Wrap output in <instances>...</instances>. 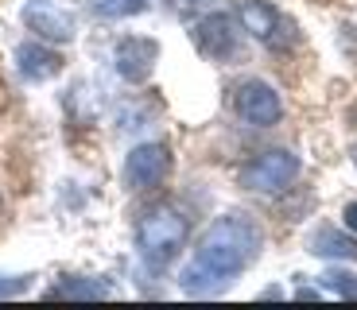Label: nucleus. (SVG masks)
Returning a JSON list of instances; mask_svg holds the SVG:
<instances>
[{
	"instance_id": "obj_15",
	"label": "nucleus",
	"mask_w": 357,
	"mask_h": 310,
	"mask_svg": "<svg viewBox=\"0 0 357 310\" xmlns=\"http://www.w3.org/2000/svg\"><path fill=\"white\" fill-rule=\"evenodd\" d=\"M27 275H0V299H12V295H20V291H27Z\"/></svg>"
},
{
	"instance_id": "obj_6",
	"label": "nucleus",
	"mask_w": 357,
	"mask_h": 310,
	"mask_svg": "<svg viewBox=\"0 0 357 310\" xmlns=\"http://www.w3.org/2000/svg\"><path fill=\"white\" fill-rule=\"evenodd\" d=\"M237 16H241L245 31H249L252 39H260L264 47H276L280 51V47H287L295 39V27L287 24L268 0H241V4H237Z\"/></svg>"
},
{
	"instance_id": "obj_3",
	"label": "nucleus",
	"mask_w": 357,
	"mask_h": 310,
	"mask_svg": "<svg viewBox=\"0 0 357 310\" xmlns=\"http://www.w3.org/2000/svg\"><path fill=\"white\" fill-rule=\"evenodd\" d=\"M299 178V155L284 148H272L257 160H249L241 167V186L245 190H257V194H280Z\"/></svg>"
},
{
	"instance_id": "obj_11",
	"label": "nucleus",
	"mask_w": 357,
	"mask_h": 310,
	"mask_svg": "<svg viewBox=\"0 0 357 310\" xmlns=\"http://www.w3.org/2000/svg\"><path fill=\"white\" fill-rule=\"evenodd\" d=\"M307 248H311L314 256L357 260V240H354V237H342L338 229H331V225H322V229H314V233H311V240H307Z\"/></svg>"
},
{
	"instance_id": "obj_4",
	"label": "nucleus",
	"mask_w": 357,
	"mask_h": 310,
	"mask_svg": "<svg viewBox=\"0 0 357 310\" xmlns=\"http://www.w3.org/2000/svg\"><path fill=\"white\" fill-rule=\"evenodd\" d=\"M233 109H237V116H241L245 124H252V128H272V124L284 116V105H280V93L268 82L260 78H249L237 86V93H233Z\"/></svg>"
},
{
	"instance_id": "obj_5",
	"label": "nucleus",
	"mask_w": 357,
	"mask_h": 310,
	"mask_svg": "<svg viewBox=\"0 0 357 310\" xmlns=\"http://www.w3.org/2000/svg\"><path fill=\"white\" fill-rule=\"evenodd\" d=\"M24 24L27 31H36L43 43H70L78 36V20L70 8H63L59 0H27L24 4Z\"/></svg>"
},
{
	"instance_id": "obj_14",
	"label": "nucleus",
	"mask_w": 357,
	"mask_h": 310,
	"mask_svg": "<svg viewBox=\"0 0 357 310\" xmlns=\"http://www.w3.org/2000/svg\"><path fill=\"white\" fill-rule=\"evenodd\" d=\"M322 284L331 287V291H338L342 299H357V275H349V272H326Z\"/></svg>"
},
{
	"instance_id": "obj_18",
	"label": "nucleus",
	"mask_w": 357,
	"mask_h": 310,
	"mask_svg": "<svg viewBox=\"0 0 357 310\" xmlns=\"http://www.w3.org/2000/svg\"><path fill=\"white\" fill-rule=\"evenodd\" d=\"M354 163H357V151H354Z\"/></svg>"
},
{
	"instance_id": "obj_17",
	"label": "nucleus",
	"mask_w": 357,
	"mask_h": 310,
	"mask_svg": "<svg viewBox=\"0 0 357 310\" xmlns=\"http://www.w3.org/2000/svg\"><path fill=\"white\" fill-rule=\"evenodd\" d=\"M178 4H183L187 12H195V8H206V4H214V0H178Z\"/></svg>"
},
{
	"instance_id": "obj_7",
	"label": "nucleus",
	"mask_w": 357,
	"mask_h": 310,
	"mask_svg": "<svg viewBox=\"0 0 357 310\" xmlns=\"http://www.w3.org/2000/svg\"><path fill=\"white\" fill-rule=\"evenodd\" d=\"M155 62H160V43L148 36H125L121 43L113 47V66L116 74L125 82H132V86H140V82L152 78Z\"/></svg>"
},
{
	"instance_id": "obj_10",
	"label": "nucleus",
	"mask_w": 357,
	"mask_h": 310,
	"mask_svg": "<svg viewBox=\"0 0 357 310\" xmlns=\"http://www.w3.org/2000/svg\"><path fill=\"white\" fill-rule=\"evenodd\" d=\"M16 70L24 74L27 82H51L54 74L63 70V59H59V51H51L43 39H39V43H20L16 47Z\"/></svg>"
},
{
	"instance_id": "obj_8",
	"label": "nucleus",
	"mask_w": 357,
	"mask_h": 310,
	"mask_svg": "<svg viewBox=\"0 0 357 310\" xmlns=\"http://www.w3.org/2000/svg\"><path fill=\"white\" fill-rule=\"evenodd\" d=\"M195 47L206 54V59L225 62V59H233V54L241 51V31H237V24H233L229 16L210 12V16H202L195 24Z\"/></svg>"
},
{
	"instance_id": "obj_13",
	"label": "nucleus",
	"mask_w": 357,
	"mask_h": 310,
	"mask_svg": "<svg viewBox=\"0 0 357 310\" xmlns=\"http://www.w3.org/2000/svg\"><path fill=\"white\" fill-rule=\"evenodd\" d=\"M89 8L101 20H125V16H140L148 8V0H89Z\"/></svg>"
},
{
	"instance_id": "obj_1",
	"label": "nucleus",
	"mask_w": 357,
	"mask_h": 310,
	"mask_svg": "<svg viewBox=\"0 0 357 310\" xmlns=\"http://www.w3.org/2000/svg\"><path fill=\"white\" fill-rule=\"evenodd\" d=\"M260 225L245 213H225L202 233L190 264L178 275V287L187 295H214L225 284H233L252 260L260 256Z\"/></svg>"
},
{
	"instance_id": "obj_2",
	"label": "nucleus",
	"mask_w": 357,
	"mask_h": 310,
	"mask_svg": "<svg viewBox=\"0 0 357 310\" xmlns=\"http://www.w3.org/2000/svg\"><path fill=\"white\" fill-rule=\"evenodd\" d=\"M187 233H190V222L175 206H155V210H148L136 222V248H140L144 264L167 268L187 248Z\"/></svg>"
},
{
	"instance_id": "obj_16",
	"label": "nucleus",
	"mask_w": 357,
	"mask_h": 310,
	"mask_svg": "<svg viewBox=\"0 0 357 310\" xmlns=\"http://www.w3.org/2000/svg\"><path fill=\"white\" fill-rule=\"evenodd\" d=\"M342 217H346V225H349V229L357 233V202H349V206H346V213H342Z\"/></svg>"
},
{
	"instance_id": "obj_9",
	"label": "nucleus",
	"mask_w": 357,
	"mask_h": 310,
	"mask_svg": "<svg viewBox=\"0 0 357 310\" xmlns=\"http://www.w3.org/2000/svg\"><path fill=\"white\" fill-rule=\"evenodd\" d=\"M171 171V151L163 144H136L125 160V183L132 190H152L167 178Z\"/></svg>"
},
{
	"instance_id": "obj_12",
	"label": "nucleus",
	"mask_w": 357,
	"mask_h": 310,
	"mask_svg": "<svg viewBox=\"0 0 357 310\" xmlns=\"http://www.w3.org/2000/svg\"><path fill=\"white\" fill-rule=\"evenodd\" d=\"M105 295H109V287L101 279H82V275L51 287V299H105Z\"/></svg>"
}]
</instances>
